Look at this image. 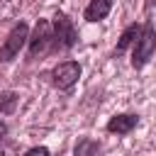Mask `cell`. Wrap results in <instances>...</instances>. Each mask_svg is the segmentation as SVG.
Masks as SVG:
<instances>
[{"label": "cell", "instance_id": "1", "mask_svg": "<svg viewBox=\"0 0 156 156\" xmlns=\"http://www.w3.org/2000/svg\"><path fill=\"white\" fill-rule=\"evenodd\" d=\"M154 51H156V29H154V24L151 22H146L144 24V29H141V34H139V39L134 41V51H132V68H144L149 61H151V56H154Z\"/></svg>", "mask_w": 156, "mask_h": 156}, {"label": "cell", "instance_id": "2", "mask_svg": "<svg viewBox=\"0 0 156 156\" xmlns=\"http://www.w3.org/2000/svg\"><path fill=\"white\" fill-rule=\"evenodd\" d=\"M54 41H51V49H58V51H68L76 46L78 41V34H76V27L71 22V17L66 12H56L54 15Z\"/></svg>", "mask_w": 156, "mask_h": 156}, {"label": "cell", "instance_id": "3", "mask_svg": "<svg viewBox=\"0 0 156 156\" xmlns=\"http://www.w3.org/2000/svg\"><path fill=\"white\" fill-rule=\"evenodd\" d=\"M29 41V27H27V22H17L12 29H10V34L5 37V41H2V46H0V61H12L20 51H22V46Z\"/></svg>", "mask_w": 156, "mask_h": 156}, {"label": "cell", "instance_id": "4", "mask_svg": "<svg viewBox=\"0 0 156 156\" xmlns=\"http://www.w3.org/2000/svg\"><path fill=\"white\" fill-rule=\"evenodd\" d=\"M78 78H80V63H76V61H63V63L54 66V71H51V85L58 90L73 88L78 83Z\"/></svg>", "mask_w": 156, "mask_h": 156}, {"label": "cell", "instance_id": "5", "mask_svg": "<svg viewBox=\"0 0 156 156\" xmlns=\"http://www.w3.org/2000/svg\"><path fill=\"white\" fill-rule=\"evenodd\" d=\"M54 41V34H51V24L46 20H39L34 24V32L29 37V58H37L39 54H44L49 49V44Z\"/></svg>", "mask_w": 156, "mask_h": 156}, {"label": "cell", "instance_id": "6", "mask_svg": "<svg viewBox=\"0 0 156 156\" xmlns=\"http://www.w3.org/2000/svg\"><path fill=\"white\" fill-rule=\"evenodd\" d=\"M136 124H139V117L124 112V115H115V117H110V122H107V132H110V134H129Z\"/></svg>", "mask_w": 156, "mask_h": 156}, {"label": "cell", "instance_id": "7", "mask_svg": "<svg viewBox=\"0 0 156 156\" xmlns=\"http://www.w3.org/2000/svg\"><path fill=\"white\" fill-rule=\"evenodd\" d=\"M112 2L115 0H90L88 7H85V12H83L85 22H100V20H105L110 15V10H112Z\"/></svg>", "mask_w": 156, "mask_h": 156}, {"label": "cell", "instance_id": "8", "mask_svg": "<svg viewBox=\"0 0 156 156\" xmlns=\"http://www.w3.org/2000/svg\"><path fill=\"white\" fill-rule=\"evenodd\" d=\"M141 29H144V27H141V24H136V22H134V24H129V27L122 32V37H119V41H117V46H115V56L124 54V51H127V49H129V46L139 39Z\"/></svg>", "mask_w": 156, "mask_h": 156}, {"label": "cell", "instance_id": "9", "mask_svg": "<svg viewBox=\"0 0 156 156\" xmlns=\"http://www.w3.org/2000/svg\"><path fill=\"white\" fill-rule=\"evenodd\" d=\"M100 154V141L90 136H80L73 146V156H98Z\"/></svg>", "mask_w": 156, "mask_h": 156}, {"label": "cell", "instance_id": "10", "mask_svg": "<svg viewBox=\"0 0 156 156\" xmlns=\"http://www.w3.org/2000/svg\"><path fill=\"white\" fill-rule=\"evenodd\" d=\"M15 107H17V93H12V90L2 93L0 95V112L10 115V112H15Z\"/></svg>", "mask_w": 156, "mask_h": 156}, {"label": "cell", "instance_id": "11", "mask_svg": "<svg viewBox=\"0 0 156 156\" xmlns=\"http://www.w3.org/2000/svg\"><path fill=\"white\" fill-rule=\"evenodd\" d=\"M24 156H51V151L46 146H32V149L24 151Z\"/></svg>", "mask_w": 156, "mask_h": 156}, {"label": "cell", "instance_id": "12", "mask_svg": "<svg viewBox=\"0 0 156 156\" xmlns=\"http://www.w3.org/2000/svg\"><path fill=\"white\" fill-rule=\"evenodd\" d=\"M5 134H7V124H5V122H0V139H2Z\"/></svg>", "mask_w": 156, "mask_h": 156}]
</instances>
